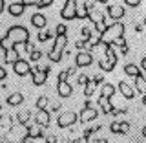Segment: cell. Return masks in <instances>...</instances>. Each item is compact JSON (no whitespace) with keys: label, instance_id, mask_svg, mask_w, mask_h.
<instances>
[{"label":"cell","instance_id":"31","mask_svg":"<svg viewBox=\"0 0 146 143\" xmlns=\"http://www.w3.org/2000/svg\"><path fill=\"white\" fill-rule=\"evenodd\" d=\"M49 39H51V33H49L48 30L38 31V35H36V40H38V42H46V40H49Z\"/></svg>","mask_w":146,"mask_h":143},{"label":"cell","instance_id":"7","mask_svg":"<svg viewBox=\"0 0 146 143\" xmlns=\"http://www.w3.org/2000/svg\"><path fill=\"white\" fill-rule=\"evenodd\" d=\"M77 6H79V2H75V0H66L62 9H60L62 20H73V18H77Z\"/></svg>","mask_w":146,"mask_h":143},{"label":"cell","instance_id":"36","mask_svg":"<svg viewBox=\"0 0 146 143\" xmlns=\"http://www.w3.org/2000/svg\"><path fill=\"white\" fill-rule=\"evenodd\" d=\"M66 31H68L66 24H58L57 30H55V33H57V37H60V35H66Z\"/></svg>","mask_w":146,"mask_h":143},{"label":"cell","instance_id":"35","mask_svg":"<svg viewBox=\"0 0 146 143\" xmlns=\"http://www.w3.org/2000/svg\"><path fill=\"white\" fill-rule=\"evenodd\" d=\"M90 81H91V79H90L88 75H86V73H80V75H79V79H77V83H79V85H82V86H86Z\"/></svg>","mask_w":146,"mask_h":143},{"label":"cell","instance_id":"46","mask_svg":"<svg viewBox=\"0 0 146 143\" xmlns=\"http://www.w3.org/2000/svg\"><path fill=\"white\" fill-rule=\"evenodd\" d=\"M71 143H90V140H86V138H77V140H73Z\"/></svg>","mask_w":146,"mask_h":143},{"label":"cell","instance_id":"5","mask_svg":"<svg viewBox=\"0 0 146 143\" xmlns=\"http://www.w3.org/2000/svg\"><path fill=\"white\" fill-rule=\"evenodd\" d=\"M90 20L93 22L95 30L99 31V35H102L104 31L108 30V24H106V15H104V11H100V9H95V11L90 13Z\"/></svg>","mask_w":146,"mask_h":143},{"label":"cell","instance_id":"4","mask_svg":"<svg viewBox=\"0 0 146 143\" xmlns=\"http://www.w3.org/2000/svg\"><path fill=\"white\" fill-rule=\"evenodd\" d=\"M27 138V125H13L6 134V141L9 143H20Z\"/></svg>","mask_w":146,"mask_h":143},{"label":"cell","instance_id":"13","mask_svg":"<svg viewBox=\"0 0 146 143\" xmlns=\"http://www.w3.org/2000/svg\"><path fill=\"white\" fill-rule=\"evenodd\" d=\"M35 123L40 125L42 128H48L49 123H51V116H49V110H38L35 114Z\"/></svg>","mask_w":146,"mask_h":143},{"label":"cell","instance_id":"23","mask_svg":"<svg viewBox=\"0 0 146 143\" xmlns=\"http://www.w3.org/2000/svg\"><path fill=\"white\" fill-rule=\"evenodd\" d=\"M135 90L139 92V94H144L146 95V77L144 75L135 77Z\"/></svg>","mask_w":146,"mask_h":143},{"label":"cell","instance_id":"3","mask_svg":"<svg viewBox=\"0 0 146 143\" xmlns=\"http://www.w3.org/2000/svg\"><path fill=\"white\" fill-rule=\"evenodd\" d=\"M66 46H68V37L66 35H60V37H55V42H53V48L49 50L48 53V59L51 62H60L64 52H66Z\"/></svg>","mask_w":146,"mask_h":143},{"label":"cell","instance_id":"24","mask_svg":"<svg viewBox=\"0 0 146 143\" xmlns=\"http://www.w3.org/2000/svg\"><path fill=\"white\" fill-rule=\"evenodd\" d=\"M31 119V112L29 110H20V112L17 114V121L18 125H27V121Z\"/></svg>","mask_w":146,"mask_h":143},{"label":"cell","instance_id":"8","mask_svg":"<svg viewBox=\"0 0 146 143\" xmlns=\"http://www.w3.org/2000/svg\"><path fill=\"white\" fill-rule=\"evenodd\" d=\"M93 64V55L90 52H79L75 55V66L77 68H86Z\"/></svg>","mask_w":146,"mask_h":143},{"label":"cell","instance_id":"52","mask_svg":"<svg viewBox=\"0 0 146 143\" xmlns=\"http://www.w3.org/2000/svg\"><path fill=\"white\" fill-rule=\"evenodd\" d=\"M20 143H35V140H31V138H26V140L20 141Z\"/></svg>","mask_w":146,"mask_h":143},{"label":"cell","instance_id":"15","mask_svg":"<svg viewBox=\"0 0 146 143\" xmlns=\"http://www.w3.org/2000/svg\"><path fill=\"white\" fill-rule=\"evenodd\" d=\"M117 88H119V92H121V95L124 99H133L135 97V88H131V85H128L126 81H119Z\"/></svg>","mask_w":146,"mask_h":143},{"label":"cell","instance_id":"11","mask_svg":"<svg viewBox=\"0 0 146 143\" xmlns=\"http://www.w3.org/2000/svg\"><path fill=\"white\" fill-rule=\"evenodd\" d=\"M31 77H33L35 86H42L46 83V79H48V73L40 70V66H31Z\"/></svg>","mask_w":146,"mask_h":143},{"label":"cell","instance_id":"38","mask_svg":"<svg viewBox=\"0 0 146 143\" xmlns=\"http://www.w3.org/2000/svg\"><path fill=\"white\" fill-rule=\"evenodd\" d=\"M130 123L128 121H121V134H128V132H130Z\"/></svg>","mask_w":146,"mask_h":143},{"label":"cell","instance_id":"53","mask_svg":"<svg viewBox=\"0 0 146 143\" xmlns=\"http://www.w3.org/2000/svg\"><path fill=\"white\" fill-rule=\"evenodd\" d=\"M141 134H143V138H146V125L143 127V130H141Z\"/></svg>","mask_w":146,"mask_h":143},{"label":"cell","instance_id":"33","mask_svg":"<svg viewBox=\"0 0 146 143\" xmlns=\"http://www.w3.org/2000/svg\"><path fill=\"white\" fill-rule=\"evenodd\" d=\"M110 130H111L113 134H121V121H113L111 125H110Z\"/></svg>","mask_w":146,"mask_h":143},{"label":"cell","instance_id":"6","mask_svg":"<svg viewBox=\"0 0 146 143\" xmlns=\"http://www.w3.org/2000/svg\"><path fill=\"white\" fill-rule=\"evenodd\" d=\"M77 121H79V116H77L75 112H71V110H64V112H60V114H58V117H57V125L60 127V128L73 127Z\"/></svg>","mask_w":146,"mask_h":143},{"label":"cell","instance_id":"27","mask_svg":"<svg viewBox=\"0 0 146 143\" xmlns=\"http://www.w3.org/2000/svg\"><path fill=\"white\" fill-rule=\"evenodd\" d=\"M99 66H100V70H102V72H113L115 64H113V62H110L106 57H102V59L99 61Z\"/></svg>","mask_w":146,"mask_h":143},{"label":"cell","instance_id":"50","mask_svg":"<svg viewBox=\"0 0 146 143\" xmlns=\"http://www.w3.org/2000/svg\"><path fill=\"white\" fill-rule=\"evenodd\" d=\"M4 9H6V2H4V0H0V13H2Z\"/></svg>","mask_w":146,"mask_h":143},{"label":"cell","instance_id":"26","mask_svg":"<svg viewBox=\"0 0 146 143\" xmlns=\"http://www.w3.org/2000/svg\"><path fill=\"white\" fill-rule=\"evenodd\" d=\"M77 18H80V20L90 18V11H88V7L84 6V2H80L79 6H77Z\"/></svg>","mask_w":146,"mask_h":143},{"label":"cell","instance_id":"47","mask_svg":"<svg viewBox=\"0 0 146 143\" xmlns=\"http://www.w3.org/2000/svg\"><path fill=\"white\" fill-rule=\"evenodd\" d=\"M90 143H108V140H104V138H97V140H90Z\"/></svg>","mask_w":146,"mask_h":143},{"label":"cell","instance_id":"45","mask_svg":"<svg viewBox=\"0 0 146 143\" xmlns=\"http://www.w3.org/2000/svg\"><path fill=\"white\" fill-rule=\"evenodd\" d=\"M75 72H77V66H70V68H68V75H70V77L75 75Z\"/></svg>","mask_w":146,"mask_h":143},{"label":"cell","instance_id":"21","mask_svg":"<svg viewBox=\"0 0 146 143\" xmlns=\"http://www.w3.org/2000/svg\"><path fill=\"white\" fill-rule=\"evenodd\" d=\"M124 73L126 75H130V77H139V75H143V73H141V70H139V66H135L133 62H128L126 66H124Z\"/></svg>","mask_w":146,"mask_h":143},{"label":"cell","instance_id":"32","mask_svg":"<svg viewBox=\"0 0 146 143\" xmlns=\"http://www.w3.org/2000/svg\"><path fill=\"white\" fill-rule=\"evenodd\" d=\"M51 4H53V0H35L36 7H49Z\"/></svg>","mask_w":146,"mask_h":143},{"label":"cell","instance_id":"30","mask_svg":"<svg viewBox=\"0 0 146 143\" xmlns=\"http://www.w3.org/2000/svg\"><path fill=\"white\" fill-rule=\"evenodd\" d=\"M100 130V125H95V127H86L84 128V134H82V138H86V140H91V134L93 132Z\"/></svg>","mask_w":146,"mask_h":143},{"label":"cell","instance_id":"12","mask_svg":"<svg viewBox=\"0 0 146 143\" xmlns=\"http://www.w3.org/2000/svg\"><path fill=\"white\" fill-rule=\"evenodd\" d=\"M106 11H108V15L111 17L115 22H119L122 17H124V7H122L121 4H108Z\"/></svg>","mask_w":146,"mask_h":143},{"label":"cell","instance_id":"49","mask_svg":"<svg viewBox=\"0 0 146 143\" xmlns=\"http://www.w3.org/2000/svg\"><path fill=\"white\" fill-rule=\"evenodd\" d=\"M119 52H121L122 55H128V52H130V50H128V46H122V48L119 50Z\"/></svg>","mask_w":146,"mask_h":143},{"label":"cell","instance_id":"14","mask_svg":"<svg viewBox=\"0 0 146 143\" xmlns=\"http://www.w3.org/2000/svg\"><path fill=\"white\" fill-rule=\"evenodd\" d=\"M57 94L58 97H71L73 95V86L70 81H62V83H57Z\"/></svg>","mask_w":146,"mask_h":143},{"label":"cell","instance_id":"43","mask_svg":"<svg viewBox=\"0 0 146 143\" xmlns=\"http://www.w3.org/2000/svg\"><path fill=\"white\" fill-rule=\"evenodd\" d=\"M141 70H143V75L146 77V57L141 59Z\"/></svg>","mask_w":146,"mask_h":143},{"label":"cell","instance_id":"10","mask_svg":"<svg viewBox=\"0 0 146 143\" xmlns=\"http://www.w3.org/2000/svg\"><path fill=\"white\" fill-rule=\"evenodd\" d=\"M13 72H15V75H18V77H24L27 73H31V66L24 59H18V61L13 64Z\"/></svg>","mask_w":146,"mask_h":143},{"label":"cell","instance_id":"18","mask_svg":"<svg viewBox=\"0 0 146 143\" xmlns=\"http://www.w3.org/2000/svg\"><path fill=\"white\" fill-rule=\"evenodd\" d=\"M31 24H33L36 30H40L42 31L44 28H46V24H48V18H46L42 13H35L33 17H31Z\"/></svg>","mask_w":146,"mask_h":143},{"label":"cell","instance_id":"51","mask_svg":"<svg viewBox=\"0 0 146 143\" xmlns=\"http://www.w3.org/2000/svg\"><path fill=\"white\" fill-rule=\"evenodd\" d=\"M57 143H71V141H70V140H62V138H58Z\"/></svg>","mask_w":146,"mask_h":143},{"label":"cell","instance_id":"40","mask_svg":"<svg viewBox=\"0 0 146 143\" xmlns=\"http://www.w3.org/2000/svg\"><path fill=\"white\" fill-rule=\"evenodd\" d=\"M62 81H70V75H68V70H62L60 73H58V83Z\"/></svg>","mask_w":146,"mask_h":143},{"label":"cell","instance_id":"42","mask_svg":"<svg viewBox=\"0 0 146 143\" xmlns=\"http://www.w3.org/2000/svg\"><path fill=\"white\" fill-rule=\"evenodd\" d=\"M124 4L131 7H137V6H141V0H124Z\"/></svg>","mask_w":146,"mask_h":143},{"label":"cell","instance_id":"41","mask_svg":"<svg viewBox=\"0 0 146 143\" xmlns=\"http://www.w3.org/2000/svg\"><path fill=\"white\" fill-rule=\"evenodd\" d=\"M91 81H93L95 85H100V83L104 81V75H102V73H97V75H93V77H91Z\"/></svg>","mask_w":146,"mask_h":143},{"label":"cell","instance_id":"44","mask_svg":"<svg viewBox=\"0 0 146 143\" xmlns=\"http://www.w3.org/2000/svg\"><path fill=\"white\" fill-rule=\"evenodd\" d=\"M6 75H7V73H6V68H4V66H0V81H4V79H6Z\"/></svg>","mask_w":146,"mask_h":143},{"label":"cell","instance_id":"28","mask_svg":"<svg viewBox=\"0 0 146 143\" xmlns=\"http://www.w3.org/2000/svg\"><path fill=\"white\" fill-rule=\"evenodd\" d=\"M48 103H49L48 95H38V99H36V110H46Z\"/></svg>","mask_w":146,"mask_h":143},{"label":"cell","instance_id":"9","mask_svg":"<svg viewBox=\"0 0 146 143\" xmlns=\"http://www.w3.org/2000/svg\"><path fill=\"white\" fill-rule=\"evenodd\" d=\"M99 116V110L95 107H88V108H82L80 110V116H79V121L82 123V125H86V123L93 121V119H97Z\"/></svg>","mask_w":146,"mask_h":143},{"label":"cell","instance_id":"2","mask_svg":"<svg viewBox=\"0 0 146 143\" xmlns=\"http://www.w3.org/2000/svg\"><path fill=\"white\" fill-rule=\"evenodd\" d=\"M6 37L11 40L13 48H17L18 44H27V42H29V31H27V28L20 26V24L9 28L7 33H6Z\"/></svg>","mask_w":146,"mask_h":143},{"label":"cell","instance_id":"1","mask_svg":"<svg viewBox=\"0 0 146 143\" xmlns=\"http://www.w3.org/2000/svg\"><path fill=\"white\" fill-rule=\"evenodd\" d=\"M124 37V24L122 22H113V24L108 26V30L104 31L102 35H99V44H106L111 46L115 44L119 39Z\"/></svg>","mask_w":146,"mask_h":143},{"label":"cell","instance_id":"16","mask_svg":"<svg viewBox=\"0 0 146 143\" xmlns=\"http://www.w3.org/2000/svg\"><path fill=\"white\" fill-rule=\"evenodd\" d=\"M24 9H26L24 2H11L7 6V11H9V15H11V17H20L22 13H24Z\"/></svg>","mask_w":146,"mask_h":143},{"label":"cell","instance_id":"17","mask_svg":"<svg viewBox=\"0 0 146 143\" xmlns=\"http://www.w3.org/2000/svg\"><path fill=\"white\" fill-rule=\"evenodd\" d=\"M44 136V128L40 125H27V138H31V140H38V138Z\"/></svg>","mask_w":146,"mask_h":143},{"label":"cell","instance_id":"25","mask_svg":"<svg viewBox=\"0 0 146 143\" xmlns=\"http://www.w3.org/2000/svg\"><path fill=\"white\" fill-rule=\"evenodd\" d=\"M18 52H17V48H11L9 52H6V64H15L18 61Z\"/></svg>","mask_w":146,"mask_h":143},{"label":"cell","instance_id":"54","mask_svg":"<svg viewBox=\"0 0 146 143\" xmlns=\"http://www.w3.org/2000/svg\"><path fill=\"white\" fill-rule=\"evenodd\" d=\"M143 105L146 107V95H143Z\"/></svg>","mask_w":146,"mask_h":143},{"label":"cell","instance_id":"39","mask_svg":"<svg viewBox=\"0 0 146 143\" xmlns=\"http://www.w3.org/2000/svg\"><path fill=\"white\" fill-rule=\"evenodd\" d=\"M24 50H26V53H33V52H36V48H35V44L33 42H27V44H24Z\"/></svg>","mask_w":146,"mask_h":143},{"label":"cell","instance_id":"22","mask_svg":"<svg viewBox=\"0 0 146 143\" xmlns=\"http://www.w3.org/2000/svg\"><path fill=\"white\" fill-rule=\"evenodd\" d=\"M115 94V86L111 85V83H104L102 86H100V94L99 95H102V97H111V95Z\"/></svg>","mask_w":146,"mask_h":143},{"label":"cell","instance_id":"29","mask_svg":"<svg viewBox=\"0 0 146 143\" xmlns=\"http://www.w3.org/2000/svg\"><path fill=\"white\" fill-rule=\"evenodd\" d=\"M95 88H97V85H95L93 81H90L88 85L84 86V95H86V99H90V95L95 94Z\"/></svg>","mask_w":146,"mask_h":143},{"label":"cell","instance_id":"34","mask_svg":"<svg viewBox=\"0 0 146 143\" xmlns=\"http://www.w3.org/2000/svg\"><path fill=\"white\" fill-rule=\"evenodd\" d=\"M82 37H84V40H88V42H90L91 39H93V37H91V30H90L88 26L82 28Z\"/></svg>","mask_w":146,"mask_h":143},{"label":"cell","instance_id":"48","mask_svg":"<svg viewBox=\"0 0 146 143\" xmlns=\"http://www.w3.org/2000/svg\"><path fill=\"white\" fill-rule=\"evenodd\" d=\"M58 138L57 136H48V140H46V143H57Z\"/></svg>","mask_w":146,"mask_h":143},{"label":"cell","instance_id":"20","mask_svg":"<svg viewBox=\"0 0 146 143\" xmlns=\"http://www.w3.org/2000/svg\"><path fill=\"white\" fill-rule=\"evenodd\" d=\"M24 103V95L20 92H13V94L7 95V105L9 107H18V105Z\"/></svg>","mask_w":146,"mask_h":143},{"label":"cell","instance_id":"19","mask_svg":"<svg viewBox=\"0 0 146 143\" xmlns=\"http://www.w3.org/2000/svg\"><path fill=\"white\" fill-rule=\"evenodd\" d=\"M97 105H99V108L102 110V114H113V105L110 103L108 97H102V95H99Z\"/></svg>","mask_w":146,"mask_h":143},{"label":"cell","instance_id":"37","mask_svg":"<svg viewBox=\"0 0 146 143\" xmlns=\"http://www.w3.org/2000/svg\"><path fill=\"white\" fill-rule=\"evenodd\" d=\"M40 57H42V52H40V50H36V52H33V53L29 55V61L36 62V61H40Z\"/></svg>","mask_w":146,"mask_h":143}]
</instances>
